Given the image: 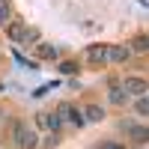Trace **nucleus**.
Segmentation results:
<instances>
[{"label":"nucleus","instance_id":"obj_1","mask_svg":"<svg viewBox=\"0 0 149 149\" xmlns=\"http://www.w3.org/2000/svg\"><path fill=\"white\" fill-rule=\"evenodd\" d=\"M12 140H15L18 149H39V134L33 131V125H27L21 119L12 125Z\"/></svg>","mask_w":149,"mask_h":149},{"label":"nucleus","instance_id":"obj_2","mask_svg":"<svg viewBox=\"0 0 149 149\" xmlns=\"http://www.w3.org/2000/svg\"><path fill=\"white\" fill-rule=\"evenodd\" d=\"M57 113H60V116H63V119H69V122H72V125H78V128H81V125H84V122H86V119H84V110H78V107H74L72 102H63V104H60V107H57Z\"/></svg>","mask_w":149,"mask_h":149},{"label":"nucleus","instance_id":"obj_3","mask_svg":"<svg viewBox=\"0 0 149 149\" xmlns=\"http://www.w3.org/2000/svg\"><path fill=\"white\" fill-rule=\"evenodd\" d=\"M84 60H86V63H93V66L107 63V45H90V48L84 51Z\"/></svg>","mask_w":149,"mask_h":149},{"label":"nucleus","instance_id":"obj_4","mask_svg":"<svg viewBox=\"0 0 149 149\" xmlns=\"http://www.w3.org/2000/svg\"><path fill=\"white\" fill-rule=\"evenodd\" d=\"M36 122H39L42 128H48V131H60V128H63V116H60V113H39Z\"/></svg>","mask_w":149,"mask_h":149},{"label":"nucleus","instance_id":"obj_5","mask_svg":"<svg viewBox=\"0 0 149 149\" xmlns=\"http://www.w3.org/2000/svg\"><path fill=\"white\" fill-rule=\"evenodd\" d=\"M122 90H125L128 95H146V81H143V78H134V74H131V78L122 81Z\"/></svg>","mask_w":149,"mask_h":149},{"label":"nucleus","instance_id":"obj_6","mask_svg":"<svg viewBox=\"0 0 149 149\" xmlns=\"http://www.w3.org/2000/svg\"><path fill=\"white\" fill-rule=\"evenodd\" d=\"M107 102L113 104V107H122L128 102V93L122 90V84H110V90H107Z\"/></svg>","mask_w":149,"mask_h":149},{"label":"nucleus","instance_id":"obj_7","mask_svg":"<svg viewBox=\"0 0 149 149\" xmlns=\"http://www.w3.org/2000/svg\"><path fill=\"white\" fill-rule=\"evenodd\" d=\"M131 57V48L128 45H107V60H113V63H125Z\"/></svg>","mask_w":149,"mask_h":149},{"label":"nucleus","instance_id":"obj_8","mask_svg":"<svg viewBox=\"0 0 149 149\" xmlns=\"http://www.w3.org/2000/svg\"><path fill=\"white\" fill-rule=\"evenodd\" d=\"M128 131V137H134L137 143H146V137H149V131H146V125H137V122H125V125H122Z\"/></svg>","mask_w":149,"mask_h":149},{"label":"nucleus","instance_id":"obj_9","mask_svg":"<svg viewBox=\"0 0 149 149\" xmlns=\"http://www.w3.org/2000/svg\"><path fill=\"white\" fill-rule=\"evenodd\" d=\"M24 33H27V27H24L21 21H9L6 24V36L12 42H24Z\"/></svg>","mask_w":149,"mask_h":149},{"label":"nucleus","instance_id":"obj_10","mask_svg":"<svg viewBox=\"0 0 149 149\" xmlns=\"http://www.w3.org/2000/svg\"><path fill=\"white\" fill-rule=\"evenodd\" d=\"M36 54H39L42 60H57V57H60V45H48V42H42L39 48H36Z\"/></svg>","mask_w":149,"mask_h":149},{"label":"nucleus","instance_id":"obj_11","mask_svg":"<svg viewBox=\"0 0 149 149\" xmlns=\"http://www.w3.org/2000/svg\"><path fill=\"white\" fill-rule=\"evenodd\" d=\"M84 119H86V122H102V119H104V107H102V104H90V107L84 110Z\"/></svg>","mask_w":149,"mask_h":149},{"label":"nucleus","instance_id":"obj_12","mask_svg":"<svg viewBox=\"0 0 149 149\" xmlns=\"http://www.w3.org/2000/svg\"><path fill=\"white\" fill-rule=\"evenodd\" d=\"M9 21H12V6L9 0H0V27H6Z\"/></svg>","mask_w":149,"mask_h":149},{"label":"nucleus","instance_id":"obj_13","mask_svg":"<svg viewBox=\"0 0 149 149\" xmlns=\"http://www.w3.org/2000/svg\"><path fill=\"white\" fill-rule=\"evenodd\" d=\"M57 72H63V74H78L81 66H78V63H72V60H63V63L57 66Z\"/></svg>","mask_w":149,"mask_h":149},{"label":"nucleus","instance_id":"obj_14","mask_svg":"<svg viewBox=\"0 0 149 149\" xmlns=\"http://www.w3.org/2000/svg\"><path fill=\"white\" fill-rule=\"evenodd\" d=\"M134 113H140V116L149 113V102H146V95H137V98H134Z\"/></svg>","mask_w":149,"mask_h":149},{"label":"nucleus","instance_id":"obj_15","mask_svg":"<svg viewBox=\"0 0 149 149\" xmlns=\"http://www.w3.org/2000/svg\"><path fill=\"white\" fill-rule=\"evenodd\" d=\"M128 48H131V51H137V54H146V51H149V42H146V36H137Z\"/></svg>","mask_w":149,"mask_h":149},{"label":"nucleus","instance_id":"obj_16","mask_svg":"<svg viewBox=\"0 0 149 149\" xmlns=\"http://www.w3.org/2000/svg\"><path fill=\"white\" fill-rule=\"evenodd\" d=\"M57 143H60V131H51V134H48V137L42 140V146H45V149H54Z\"/></svg>","mask_w":149,"mask_h":149},{"label":"nucleus","instance_id":"obj_17","mask_svg":"<svg viewBox=\"0 0 149 149\" xmlns=\"http://www.w3.org/2000/svg\"><path fill=\"white\" fill-rule=\"evenodd\" d=\"M98 149H125V146H122V143H113V140H107V143H102Z\"/></svg>","mask_w":149,"mask_h":149},{"label":"nucleus","instance_id":"obj_18","mask_svg":"<svg viewBox=\"0 0 149 149\" xmlns=\"http://www.w3.org/2000/svg\"><path fill=\"white\" fill-rule=\"evenodd\" d=\"M0 119H3V110H0Z\"/></svg>","mask_w":149,"mask_h":149}]
</instances>
